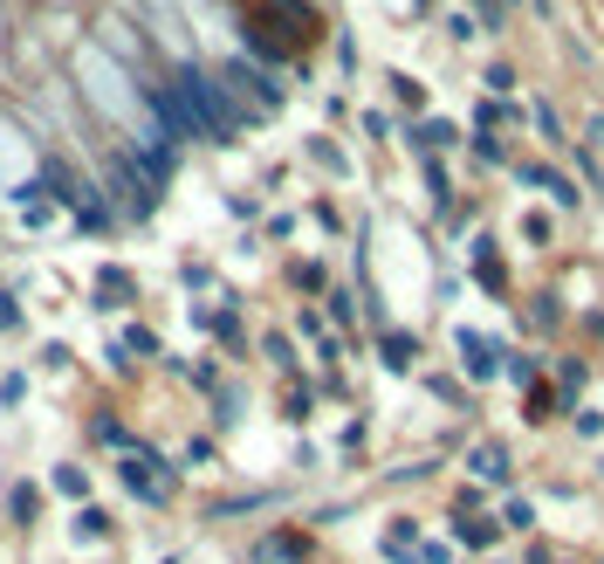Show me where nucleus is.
<instances>
[{
    "label": "nucleus",
    "mask_w": 604,
    "mask_h": 564,
    "mask_svg": "<svg viewBox=\"0 0 604 564\" xmlns=\"http://www.w3.org/2000/svg\"><path fill=\"white\" fill-rule=\"evenodd\" d=\"M172 90H179V104L193 111V124H200V138H214V145H233V132H241V111L227 104V83H214L206 69H179L172 76Z\"/></svg>",
    "instance_id": "f257e3e1"
},
{
    "label": "nucleus",
    "mask_w": 604,
    "mask_h": 564,
    "mask_svg": "<svg viewBox=\"0 0 604 564\" xmlns=\"http://www.w3.org/2000/svg\"><path fill=\"white\" fill-rule=\"evenodd\" d=\"M227 83H241V90H248V104H261V111H275V104H282V90L269 83V76H254L248 63H233V69H227Z\"/></svg>",
    "instance_id": "f03ea898"
},
{
    "label": "nucleus",
    "mask_w": 604,
    "mask_h": 564,
    "mask_svg": "<svg viewBox=\"0 0 604 564\" xmlns=\"http://www.w3.org/2000/svg\"><path fill=\"white\" fill-rule=\"evenodd\" d=\"M151 469H159V461H124V482H130V496H151V503H159L166 496V475H151Z\"/></svg>",
    "instance_id": "7ed1b4c3"
},
{
    "label": "nucleus",
    "mask_w": 604,
    "mask_h": 564,
    "mask_svg": "<svg viewBox=\"0 0 604 564\" xmlns=\"http://www.w3.org/2000/svg\"><path fill=\"white\" fill-rule=\"evenodd\" d=\"M35 187H42V193H48V200H83V193H76V179H69V172H62V159H48V166H42V172H35Z\"/></svg>",
    "instance_id": "20e7f679"
},
{
    "label": "nucleus",
    "mask_w": 604,
    "mask_h": 564,
    "mask_svg": "<svg viewBox=\"0 0 604 564\" xmlns=\"http://www.w3.org/2000/svg\"><path fill=\"white\" fill-rule=\"evenodd\" d=\"M96 296H103V311H117V296H130V275H124V269H103Z\"/></svg>",
    "instance_id": "39448f33"
},
{
    "label": "nucleus",
    "mask_w": 604,
    "mask_h": 564,
    "mask_svg": "<svg viewBox=\"0 0 604 564\" xmlns=\"http://www.w3.org/2000/svg\"><path fill=\"white\" fill-rule=\"evenodd\" d=\"M103 530H111V517H103V509H83V517H76V544H96Z\"/></svg>",
    "instance_id": "423d86ee"
},
{
    "label": "nucleus",
    "mask_w": 604,
    "mask_h": 564,
    "mask_svg": "<svg viewBox=\"0 0 604 564\" xmlns=\"http://www.w3.org/2000/svg\"><path fill=\"white\" fill-rule=\"evenodd\" d=\"M35 503H42V496H35V482H21V489L8 496V509H14V523H35Z\"/></svg>",
    "instance_id": "0eeeda50"
},
{
    "label": "nucleus",
    "mask_w": 604,
    "mask_h": 564,
    "mask_svg": "<svg viewBox=\"0 0 604 564\" xmlns=\"http://www.w3.org/2000/svg\"><path fill=\"white\" fill-rule=\"evenodd\" d=\"M56 489L62 496H90V475L83 469H56Z\"/></svg>",
    "instance_id": "6e6552de"
},
{
    "label": "nucleus",
    "mask_w": 604,
    "mask_h": 564,
    "mask_svg": "<svg viewBox=\"0 0 604 564\" xmlns=\"http://www.w3.org/2000/svg\"><path fill=\"white\" fill-rule=\"evenodd\" d=\"M14 324H21V311H14V296L0 290V330H14Z\"/></svg>",
    "instance_id": "1a4fd4ad"
}]
</instances>
